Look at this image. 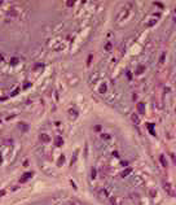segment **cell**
<instances>
[{
  "label": "cell",
  "mask_w": 176,
  "mask_h": 205,
  "mask_svg": "<svg viewBox=\"0 0 176 205\" xmlns=\"http://www.w3.org/2000/svg\"><path fill=\"white\" fill-rule=\"evenodd\" d=\"M91 175H92V178H95V177H96V170H95V169H92V174H91Z\"/></svg>",
  "instance_id": "17"
},
{
  "label": "cell",
  "mask_w": 176,
  "mask_h": 205,
  "mask_svg": "<svg viewBox=\"0 0 176 205\" xmlns=\"http://www.w3.org/2000/svg\"><path fill=\"white\" fill-rule=\"evenodd\" d=\"M163 61H164V53L161 56V62H163Z\"/></svg>",
  "instance_id": "21"
},
{
  "label": "cell",
  "mask_w": 176,
  "mask_h": 205,
  "mask_svg": "<svg viewBox=\"0 0 176 205\" xmlns=\"http://www.w3.org/2000/svg\"><path fill=\"white\" fill-rule=\"evenodd\" d=\"M159 161H161V164H162L163 168H167V161H166V158H164L163 154H161V156H159Z\"/></svg>",
  "instance_id": "5"
},
{
  "label": "cell",
  "mask_w": 176,
  "mask_h": 205,
  "mask_svg": "<svg viewBox=\"0 0 176 205\" xmlns=\"http://www.w3.org/2000/svg\"><path fill=\"white\" fill-rule=\"evenodd\" d=\"M148 127L150 129V134H152V135H154V125L149 123V125H148Z\"/></svg>",
  "instance_id": "8"
},
{
  "label": "cell",
  "mask_w": 176,
  "mask_h": 205,
  "mask_svg": "<svg viewBox=\"0 0 176 205\" xmlns=\"http://www.w3.org/2000/svg\"><path fill=\"white\" fill-rule=\"evenodd\" d=\"M66 5H69V7H71V5H74V1H66Z\"/></svg>",
  "instance_id": "18"
},
{
  "label": "cell",
  "mask_w": 176,
  "mask_h": 205,
  "mask_svg": "<svg viewBox=\"0 0 176 205\" xmlns=\"http://www.w3.org/2000/svg\"><path fill=\"white\" fill-rule=\"evenodd\" d=\"M31 177H32V173H31V171H29V173H25L21 177V179H20V183H25V182H26V181H29V179L31 178Z\"/></svg>",
  "instance_id": "2"
},
{
  "label": "cell",
  "mask_w": 176,
  "mask_h": 205,
  "mask_svg": "<svg viewBox=\"0 0 176 205\" xmlns=\"http://www.w3.org/2000/svg\"><path fill=\"white\" fill-rule=\"evenodd\" d=\"M4 195H5V191L1 190V191H0V197H1V196H4Z\"/></svg>",
  "instance_id": "20"
},
{
  "label": "cell",
  "mask_w": 176,
  "mask_h": 205,
  "mask_svg": "<svg viewBox=\"0 0 176 205\" xmlns=\"http://www.w3.org/2000/svg\"><path fill=\"white\" fill-rule=\"evenodd\" d=\"M17 62H18V59H17V57H13V59L10 60V64H12V65H16Z\"/></svg>",
  "instance_id": "10"
},
{
  "label": "cell",
  "mask_w": 176,
  "mask_h": 205,
  "mask_svg": "<svg viewBox=\"0 0 176 205\" xmlns=\"http://www.w3.org/2000/svg\"><path fill=\"white\" fill-rule=\"evenodd\" d=\"M40 140H42V142H44V143H48L49 140H51V138H49L47 134H42V135H40Z\"/></svg>",
  "instance_id": "4"
},
{
  "label": "cell",
  "mask_w": 176,
  "mask_h": 205,
  "mask_svg": "<svg viewBox=\"0 0 176 205\" xmlns=\"http://www.w3.org/2000/svg\"><path fill=\"white\" fill-rule=\"evenodd\" d=\"M130 171H131V169H127V170H124V171H123V173H122V177H126V175H128V174H130Z\"/></svg>",
  "instance_id": "11"
},
{
  "label": "cell",
  "mask_w": 176,
  "mask_h": 205,
  "mask_svg": "<svg viewBox=\"0 0 176 205\" xmlns=\"http://www.w3.org/2000/svg\"><path fill=\"white\" fill-rule=\"evenodd\" d=\"M91 61H92V55H89V56H88V60H87V64H88V65L91 64Z\"/></svg>",
  "instance_id": "14"
},
{
  "label": "cell",
  "mask_w": 176,
  "mask_h": 205,
  "mask_svg": "<svg viewBox=\"0 0 176 205\" xmlns=\"http://www.w3.org/2000/svg\"><path fill=\"white\" fill-rule=\"evenodd\" d=\"M137 110H139L140 114H144L145 113V104L144 102H137Z\"/></svg>",
  "instance_id": "3"
},
{
  "label": "cell",
  "mask_w": 176,
  "mask_h": 205,
  "mask_svg": "<svg viewBox=\"0 0 176 205\" xmlns=\"http://www.w3.org/2000/svg\"><path fill=\"white\" fill-rule=\"evenodd\" d=\"M102 139H110V135H108V134H104V135H102Z\"/></svg>",
  "instance_id": "15"
},
{
  "label": "cell",
  "mask_w": 176,
  "mask_h": 205,
  "mask_svg": "<svg viewBox=\"0 0 176 205\" xmlns=\"http://www.w3.org/2000/svg\"><path fill=\"white\" fill-rule=\"evenodd\" d=\"M0 4H1V1H0Z\"/></svg>",
  "instance_id": "24"
},
{
  "label": "cell",
  "mask_w": 176,
  "mask_h": 205,
  "mask_svg": "<svg viewBox=\"0 0 176 205\" xmlns=\"http://www.w3.org/2000/svg\"><path fill=\"white\" fill-rule=\"evenodd\" d=\"M154 4H155V5H158L159 8H163V4H162V3H157V1H155Z\"/></svg>",
  "instance_id": "16"
},
{
  "label": "cell",
  "mask_w": 176,
  "mask_h": 205,
  "mask_svg": "<svg viewBox=\"0 0 176 205\" xmlns=\"http://www.w3.org/2000/svg\"><path fill=\"white\" fill-rule=\"evenodd\" d=\"M163 190L166 191L167 193H168L170 196H175V191L174 188H172V186L168 183V182H163Z\"/></svg>",
  "instance_id": "1"
},
{
  "label": "cell",
  "mask_w": 176,
  "mask_h": 205,
  "mask_svg": "<svg viewBox=\"0 0 176 205\" xmlns=\"http://www.w3.org/2000/svg\"><path fill=\"white\" fill-rule=\"evenodd\" d=\"M3 161V158H1V154H0V162H1Z\"/></svg>",
  "instance_id": "23"
},
{
  "label": "cell",
  "mask_w": 176,
  "mask_h": 205,
  "mask_svg": "<svg viewBox=\"0 0 176 205\" xmlns=\"http://www.w3.org/2000/svg\"><path fill=\"white\" fill-rule=\"evenodd\" d=\"M131 118H132V121H133V123H139V122H140V121H139V117H137L136 114H132Z\"/></svg>",
  "instance_id": "7"
},
{
  "label": "cell",
  "mask_w": 176,
  "mask_h": 205,
  "mask_svg": "<svg viewBox=\"0 0 176 205\" xmlns=\"http://www.w3.org/2000/svg\"><path fill=\"white\" fill-rule=\"evenodd\" d=\"M105 49H106V51H110V49H111V44L108 43V44L105 46Z\"/></svg>",
  "instance_id": "12"
},
{
  "label": "cell",
  "mask_w": 176,
  "mask_h": 205,
  "mask_svg": "<svg viewBox=\"0 0 176 205\" xmlns=\"http://www.w3.org/2000/svg\"><path fill=\"white\" fill-rule=\"evenodd\" d=\"M93 129H95L96 131H101V126H100V125H96V126L93 127Z\"/></svg>",
  "instance_id": "13"
},
{
  "label": "cell",
  "mask_w": 176,
  "mask_h": 205,
  "mask_svg": "<svg viewBox=\"0 0 176 205\" xmlns=\"http://www.w3.org/2000/svg\"><path fill=\"white\" fill-rule=\"evenodd\" d=\"M105 90H106L105 84H102V86H101V90H100V91H101V92H104V91H105Z\"/></svg>",
  "instance_id": "19"
},
{
  "label": "cell",
  "mask_w": 176,
  "mask_h": 205,
  "mask_svg": "<svg viewBox=\"0 0 176 205\" xmlns=\"http://www.w3.org/2000/svg\"><path fill=\"white\" fill-rule=\"evenodd\" d=\"M56 144H57V145H62V139H61V138H56Z\"/></svg>",
  "instance_id": "9"
},
{
  "label": "cell",
  "mask_w": 176,
  "mask_h": 205,
  "mask_svg": "<svg viewBox=\"0 0 176 205\" xmlns=\"http://www.w3.org/2000/svg\"><path fill=\"white\" fill-rule=\"evenodd\" d=\"M18 127L21 129V131H27V129H29V126H27L26 123H18Z\"/></svg>",
  "instance_id": "6"
},
{
  "label": "cell",
  "mask_w": 176,
  "mask_h": 205,
  "mask_svg": "<svg viewBox=\"0 0 176 205\" xmlns=\"http://www.w3.org/2000/svg\"><path fill=\"white\" fill-rule=\"evenodd\" d=\"M137 73H142V66H140L139 70H137Z\"/></svg>",
  "instance_id": "22"
}]
</instances>
